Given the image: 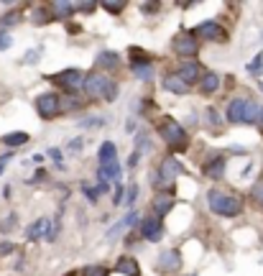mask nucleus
I'll return each instance as SVG.
<instances>
[{
  "label": "nucleus",
  "mask_w": 263,
  "mask_h": 276,
  "mask_svg": "<svg viewBox=\"0 0 263 276\" xmlns=\"http://www.w3.org/2000/svg\"><path fill=\"white\" fill-rule=\"evenodd\" d=\"M82 90L92 97V100H102V103H115V97H118V85L108 77V74H102V72H90V74H85V82H82Z\"/></svg>",
  "instance_id": "f257e3e1"
},
{
  "label": "nucleus",
  "mask_w": 263,
  "mask_h": 276,
  "mask_svg": "<svg viewBox=\"0 0 263 276\" xmlns=\"http://www.w3.org/2000/svg\"><path fill=\"white\" fill-rule=\"evenodd\" d=\"M207 202H209V210H212L215 215H220V217H235V215L243 212L240 197L227 194V192H222V189H209V192H207Z\"/></svg>",
  "instance_id": "f03ea898"
},
{
  "label": "nucleus",
  "mask_w": 263,
  "mask_h": 276,
  "mask_svg": "<svg viewBox=\"0 0 263 276\" xmlns=\"http://www.w3.org/2000/svg\"><path fill=\"white\" fill-rule=\"evenodd\" d=\"M159 136L166 146H171L174 151H184L189 146V138H187V131L174 120V118H161L159 123Z\"/></svg>",
  "instance_id": "7ed1b4c3"
},
{
  "label": "nucleus",
  "mask_w": 263,
  "mask_h": 276,
  "mask_svg": "<svg viewBox=\"0 0 263 276\" xmlns=\"http://www.w3.org/2000/svg\"><path fill=\"white\" fill-rule=\"evenodd\" d=\"M46 80H49L51 85H57V87L67 90L69 95H74L77 90H82L85 72H82V69H74V67H69V69H62V72H57V74H49Z\"/></svg>",
  "instance_id": "20e7f679"
},
{
  "label": "nucleus",
  "mask_w": 263,
  "mask_h": 276,
  "mask_svg": "<svg viewBox=\"0 0 263 276\" xmlns=\"http://www.w3.org/2000/svg\"><path fill=\"white\" fill-rule=\"evenodd\" d=\"M184 171H187L184 164H181L176 156H169V159H164V161L159 164V182H153V187H169V184H174Z\"/></svg>",
  "instance_id": "39448f33"
},
{
  "label": "nucleus",
  "mask_w": 263,
  "mask_h": 276,
  "mask_svg": "<svg viewBox=\"0 0 263 276\" xmlns=\"http://www.w3.org/2000/svg\"><path fill=\"white\" fill-rule=\"evenodd\" d=\"M192 39H202V41H212V44H225L227 41V31L217 21H204V23H199V26L192 29Z\"/></svg>",
  "instance_id": "423d86ee"
},
{
  "label": "nucleus",
  "mask_w": 263,
  "mask_h": 276,
  "mask_svg": "<svg viewBox=\"0 0 263 276\" xmlns=\"http://www.w3.org/2000/svg\"><path fill=\"white\" fill-rule=\"evenodd\" d=\"M36 113L44 118V120H54L59 113H62V97L57 92H44L36 97Z\"/></svg>",
  "instance_id": "0eeeda50"
},
{
  "label": "nucleus",
  "mask_w": 263,
  "mask_h": 276,
  "mask_svg": "<svg viewBox=\"0 0 263 276\" xmlns=\"http://www.w3.org/2000/svg\"><path fill=\"white\" fill-rule=\"evenodd\" d=\"M171 49L176 52V57H184V59H189V57H197V52H199V44H197V39H192V34H179V36H174V41H171Z\"/></svg>",
  "instance_id": "6e6552de"
},
{
  "label": "nucleus",
  "mask_w": 263,
  "mask_h": 276,
  "mask_svg": "<svg viewBox=\"0 0 263 276\" xmlns=\"http://www.w3.org/2000/svg\"><path fill=\"white\" fill-rule=\"evenodd\" d=\"M141 235H143L148 243H159L161 235H164V225H161V220H156V217H146V220H141Z\"/></svg>",
  "instance_id": "1a4fd4ad"
},
{
  "label": "nucleus",
  "mask_w": 263,
  "mask_h": 276,
  "mask_svg": "<svg viewBox=\"0 0 263 276\" xmlns=\"http://www.w3.org/2000/svg\"><path fill=\"white\" fill-rule=\"evenodd\" d=\"M245 113H248V97H232L227 105V120L230 123H245Z\"/></svg>",
  "instance_id": "9d476101"
},
{
  "label": "nucleus",
  "mask_w": 263,
  "mask_h": 276,
  "mask_svg": "<svg viewBox=\"0 0 263 276\" xmlns=\"http://www.w3.org/2000/svg\"><path fill=\"white\" fill-rule=\"evenodd\" d=\"M199 77H202V69H199L197 62H184V64L176 69V80H181L187 87L194 85V82H199Z\"/></svg>",
  "instance_id": "9b49d317"
},
{
  "label": "nucleus",
  "mask_w": 263,
  "mask_h": 276,
  "mask_svg": "<svg viewBox=\"0 0 263 276\" xmlns=\"http://www.w3.org/2000/svg\"><path fill=\"white\" fill-rule=\"evenodd\" d=\"M181 266V256L171 248V250H164L161 256H159V261H156V268L161 271V273H171V271H176Z\"/></svg>",
  "instance_id": "f8f14e48"
},
{
  "label": "nucleus",
  "mask_w": 263,
  "mask_h": 276,
  "mask_svg": "<svg viewBox=\"0 0 263 276\" xmlns=\"http://www.w3.org/2000/svg\"><path fill=\"white\" fill-rule=\"evenodd\" d=\"M49 13H51V18H54V21H67V18H72L74 6H72V3H67V0H54V3L49 6Z\"/></svg>",
  "instance_id": "ddd939ff"
},
{
  "label": "nucleus",
  "mask_w": 263,
  "mask_h": 276,
  "mask_svg": "<svg viewBox=\"0 0 263 276\" xmlns=\"http://www.w3.org/2000/svg\"><path fill=\"white\" fill-rule=\"evenodd\" d=\"M120 177H123V169H120L118 159L97 169V179H105V182H115V184H120Z\"/></svg>",
  "instance_id": "4468645a"
},
{
  "label": "nucleus",
  "mask_w": 263,
  "mask_h": 276,
  "mask_svg": "<svg viewBox=\"0 0 263 276\" xmlns=\"http://www.w3.org/2000/svg\"><path fill=\"white\" fill-rule=\"evenodd\" d=\"M197 87H199V92H202V95H215V92L220 90V74H215V72L202 74V77H199V82H197Z\"/></svg>",
  "instance_id": "2eb2a0df"
},
{
  "label": "nucleus",
  "mask_w": 263,
  "mask_h": 276,
  "mask_svg": "<svg viewBox=\"0 0 263 276\" xmlns=\"http://www.w3.org/2000/svg\"><path fill=\"white\" fill-rule=\"evenodd\" d=\"M171 207H174V197H171V194L159 192V194L153 197V212H156V220H161L164 215H169Z\"/></svg>",
  "instance_id": "dca6fc26"
},
{
  "label": "nucleus",
  "mask_w": 263,
  "mask_h": 276,
  "mask_svg": "<svg viewBox=\"0 0 263 276\" xmlns=\"http://www.w3.org/2000/svg\"><path fill=\"white\" fill-rule=\"evenodd\" d=\"M115 271H118V273H125V276H141V266H138V261L130 258V256H120V258L115 261Z\"/></svg>",
  "instance_id": "f3484780"
},
{
  "label": "nucleus",
  "mask_w": 263,
  "mask_h": 276,
  "mask_svg": "<svg viewBox=\"0 0 263 276\" xmlns=\"http://www.w3.org/2000/svg\"><path fill=\"white\" fill-rule=\"evenodd\" d=\"M115 159H118V146H115L113 141H105V143L97 148V164L105 166V164H110V161H115Z\"/></svg>",
  "instance_id": "a211bd4d"
},
{
  "label": "nucleus",
  "mask_w": 263,
  "mask_h": 276,
  "mask_svg": "<svg viewBox=\"0 0 263 276\" xmlns=\"http://www.w3.org/2000/svg\"><path fill=\"white\" fill-rule=\"evenodd\" d=\"M118 64H120V57L115 52H100L95 57V67H100V69H115Z\"/></svg>",
  "instance_id": "6ab92c4d"
},
{
  "label": "nucleus",
  "mask_w": 263,
  "mask_h": 276,
  "mask_svg": "<svg viewBox=\"0 0 263 276\" xmlns=\"http://www.w3.org/2000/svg\"><path fill=\"white\" fill-rule=\"evenodd\" d=\"M225 159L222 156H217V159H212L209 164H204V174L209 177V179H222V174H225Z\"/></svg>",
  "instance_id": "aec40b11"
},
{
  "label": "nucleus",
  "mask_w": 263,
  "mask_h": 276,
  "mask_svg": "<svg viewBox=\"0 0 263 276\" xmlns=\"http://www.w3.org/2000/svg\"><path fill=\"white\" fill-rule=\"evenodd\" d=\"M3 143H6L8 148H21V146H26V143H29V133H23V131L6 133V136H3Z\"/></svg>",
  "instance_id": "412c9836"
},
{
  "label": "nucleus",
  "mask_w": 263,
  "mask_h": 276,
  "mask_svg": "<svg viewBox=\"0 0 263 276\" xmlns=\"http://www.w3.org/2000/svg\"><path fill=\"white\" fill-rule=\"evenodd\" d=\"M164 90H169V92H174V95H187V92H189V87H187L181 80H176V74H169V77L164 80Z\"/></svg>",
  "instance_id": "4be33fe9"
},
{
  "label": "nucleus",
  "mask_w": 263,
  "mask_h": 276,
  "mask_svg": "<svg viewBox=\"0 0 263 276\" xmlns=\"http://www.w3.org/2000/svg\"><path fill=\"white\" fill-rule=\"evenodd\" d=\"M46 230H49V220H46V217H41V220H36V222L26 230V235H29V240H39Z\"/></svg>",
  "instance_id": "5701e85b"
},
{
  "label": "nucleus",
  "mask_w": 263,
  "mask_h": 276,
  "mask_svg": "<svg viewBox=\"0 0 263 276\" xmlns=\"http://www.w3.org/2000/svg\"><path fill=\"white\" fill-rule=\"evenodd\" d=\"M133 74H136V80L148 82V80H153V64H133Z\"/></svg>",
  "instance_id": "b1692460"
},
{
  "label": "nucleus",
  "mask_w": 263,
  "mask_h": 276,
  "mask_svg": "<svg viewBox=\"0 0 263 276\" xmlns=\"http://www.w3.org/2000/svg\"><path fill=\"white\" fill-rule=\"evenodd\" d=\"M31 21H34L36 26H46V23H51L54 18H51L49 8H34V13H31Z\"/></svg>",
  "instance_id": "393cba45"
},
{
  "label": "nucleus",
  "mask_w": 263,
  "mask_h": 276,
  "mask_svg": "<svg viewBox=\"0 0 263 276\" xmlns=\"http://www.w3.org/2000/svg\"><path fill=\"white\" fill-rule=\"evenodd\" d=\"M130 57H133V59H130V67H133V64H153L151 57H148L143 49H136V46H133V49H130Z\"/></svg>",
  "instance_id": "a878e982"
},
{
  "label": "nucleus",
  "mask_w": 263,
  "mask_h": 276,
  "mask_svg": "<svg viewBox=\"0 0 263 276\" xmlns=\"http://www.w3.org/2000/svg\"><path fill=\"white\" fill-rule=\"evenodd\" d=\"M260 115V105L255 100H248V113H245V123H258Z\"/></svg>",
  "instance_id": "bb28decb"
},
{
  "label": "nucleus",
  "mask_w": 263,
  "mask_h": 276,
  "mask_svg": "<svg viewBox=\"0 0 263 276\" xmlns=\"http://www.w3.org/2000/svg\"><path fill=\"white\" fill-rule=\"evenodd\" d=\"M110 271L102 266V263H92V266H85L82 268V276H108Z\"/></svg>",
  "instance_id": "cd10ccee"
},
{
  "label": "nucleus",
  "mask_w": 263,
  "mask_h": 276,
  "mask_svg": "<svg viewBox=\"0 0 263 276\" xmlns=\"http://www.w3.org/2000/svg\"><path fill=\"white\" fill-rule=\"evenodd\" d=\"M16 225H18V215L13 212V215H8V217L3 220V225H0V230H3V233H11V230H16Z\"/></svg>",
  "instance_id": "c85d7f7f"
},
{
  "label": "nucleus",
  "mask_w": 263,
  "mask_h": 276,
  "mask_svg": "<svg viewBox=\"0 0 263 276\" xmlns=\"http://www.w3.org/2000/svg\"><path fill=\"white\" fill-rule=\"evenodd\" d=\"M248 72H250V74H263V54H258V57L248 64Z\"/></svg>",
  "instance_id": "c756f323"
},
{
  "label": "nucleus",
  "mask_w": 263,
  "mask_h": 276,
  "mask_svg": "<svg viewBox=\"0 0 263 276\" xmlns=\"http://www.w3.org/2000/svg\"><path fill=\"white\" fill-rule=\"evenodd\" d=\"M102 8L110 13V16H118V13H123V8H125V3H102Z\"/></svg>",
  "instance_id": "7c9ffc66"
},
{
  "label": "nucleus",
  "mask_w": 263,
  "mask_h": 276,
  "mask_svg": "<svg viewBox=\"0 0 263 276\" xmlns=\"http://www.w3.org/2000/svg\"><path fill=\"white\" fill-rule=\"evenodd\" d=\"M253 199H255V207L263 210V184H255L253 187Z\"/></svg>",
  "instance_id": "2f4dec72"
},
{
  "label": "nucleus",
  "mask_w": 263,
  "mask_h": 276,
  "mask_svg": "<svg viewBox=\"0 0 263 276\" xmlns=\"http://www.w3.org/2000/svg\"><path fill=\"white\" fill-rule=\"evenodd\" d=\"M74 6V11H80V13H95V3H72Z\"/></svg>",
  "instance_id": "473e14b6"
},
{
  "label": "nucleus",
  "mask_w": 263,
  "mask_h": 276,
  "mask_svg": "<svg viewBox=\"0 0 263 276\" xmlns=\"http://www.w3.org/2000/svg\"><path fill=\"white\" fill-rule=\"evenodd\" d=\"M136 197H138V187H136V184H130V189H128V194H125L123 205H136Z\"/></svg>",
  "instance_id": "72a5a7b5"
},
{
  "label": "nucleus",
  "mask_w": 263,
  "mask_h": 276,
  "mask_svg": "<svg viewBox=\"0 0 263 276\" xmlns=\"http://www.w3.org/2000/svg\"><path fill=\"white\" fill-rule=\"evenodd\" d=\"M13 46V39H11V34H0V52H6V49H11Z\"/></svg>",
  "instance_id": "f704fd0d"
},
{
  "label": "nucleus",
  "mask_w": 263,
  "mask_h": 276,
  "mask_svg": "<svg viewBox=\"0 0 263 276\" xmlns=\"http://www.w3.org/2000/svg\"><path fill=\"white\" fill-rule=\"evenodd\" d=\"M49 156L54 159L57 169H64V161H62V151H59V148H49Z\"/></svg>",
  "instance_id": "c9c22d12"
},
{
  "label": "nucleus",
  "mask_w": 263,
  "mask_h": 276,
  "mask_svg": "<svg viewBox=\"0 0 263 276\" xmlns=\"http://www.w3.org/2000/svg\"><path fill=\"white\" fill-rule=\"evenodd\" d=\"M207 120H209V126H220V113L215 108H207Z\"/></svg>",
  "instance_id": "e433bc0d"
},
{
  "label": "nucleus",
  "mask_w": 263,
  "mask_h": 276,
  "mask_svg": "<svg viewBox=\"0 0 263 276\" xmlns=\"http://www.w3.org/2000/svg\"><path fill=\"white\" fill-rule=\"evenodd\" d=\"M39 57H41V52H39V49H34V52H29V54L23 57V62H26V64H36V62H39Z\"/></svg>",
  "instance_id": "4c0bfd02"
},
{
  "label": "nucleus",
  "mask_w": 263,
  "mask_h": 276,
  "mask_svg": "<svg viewBox=\"0 0 263 276\" xmlns=\"http://www.w3.org/2000/svg\"><path fill=\"white\" fill-rule=\"evenodd\" d=\"M82 189H85V194H87V199H90V202H97V197H100V194H97V189H92L90 184H82Z\"/></svg>",
  "instance_id": "58836bf2"
},
{
  "label": "nucleus",
  "mask_w": 263,
  "mask_h": 276,
  "mask_svg": "<svg viewBox=\"0 0 263 276\" xmlns=\"http://www.w3.org/2000/svg\"><path fill=\"white\" fill-rule=\"evenodd\" d=\"M82 126H87V128H100V126H102V118H87V120H82Z\"/></svg>",
  "instance_id": "ea45409f"
},
{
  "label": "nucleus",
  "mask_w": 263,
  "mask_h": 276,
  "mask_svg": "<svg viewBox=\"0 0 263 276\" xmlns=\"http://www.w3.org/2000/svg\"><path fill=\"white\" fill-rule=\"evenodd\" d=\"M123 199H125V194H123V187L118 184V189H115V194H113V205H123Z\"/></svg>",
  "instance_id": "a19ab883"
},
{
  "label": "nucleus",
  "mask_w": 263,
  "mask_h": 276,
  "mask_svg": "<svg viewBox=\"0 0 263 276\" xmlns=\"http://www.w3.org/2000/svg\"><path fill=\"white\" fill-rule=\"evenodd\" d=\"M141 11L143 13H156L159 11V3H141Z\"/></svg>",
  "instance_id": "79ce46f5"
},
{
  "label": "nucleus",
  "mask_w": 263,
  "mask_h": 276,
  "mask_svg": "<svg viewBox=\"0 0 263 276\" xmlns=\"http://www.w3.org/2000/svg\"><path fill=\"white\" fill-rule=\"evenodd\" d=\"M11 23H18V16H3V18H0V26H11Z\"/></svg>",
  "instance_id": "37998d69"
},
{
  "label": "nucleus",
  "mask_w": 263,
  "mask_h": 276,
  "mask_svg": "<svg viewBox=\"0 0 263 276\" xmlns=\"http://www.w3.org/2000/svg\"><path fill=\"white\" fill-rule=\"evenodd\" d=\"M138 159H141V151H133V154H130V159H128V166H130V169H136V166H138Z\"/></svg>",
  "instance_id": "c03bdc74"
},
{
  "label": "nucleus",
  "mask_w": 263,
  "mask_h": 276,
  "mask_svg": "<svg viewBox=\"0 0 263 276\" xmlns=\"http://www.w3.org/2000/svg\"><path fill=\"white\" fill-rule=\"evenodd\" d=\"M67 146H69V151H80L82 148V138H72Z\"/></svg>",
  "instance_id": "a18cd8bd"
},
{
  "label": "nucleus",
  "mask_w": 263,
  "mask_h": 276,
  "mask_svg": "<svg viewBox=\"0 0 263 276\" xmlns=\"http://www.w3.org/2000/svg\"><path fill=\"white\" fill-rule=\"evenodd\" d=\"M11 250H13V243H11V240H3V245H0V253L6 256V253H11Z\"/></svg>",
  "instance_id": "49530a36"
},
{
  "label": "nucleus",
  "mask_w": 263,
  "mask_h": 276,
  "mask_svg": "<svg viewBox=\"0 0 263 276\" xmlns=\"http://www.w3.org/2000/svg\"><path fill=\"white\" fill-rule=\"evenodd\" d=\"M11 156H13V154H6V156H0V174H3V169L8 166V161H11Z\"/></svg>",
  "instance_id": "de8ad7c7"
},
{
  "label": "nucleus",
  "mask_w": 263,
  "mask_h": 276,
  "mask_svg": "<svg viewBox=\"0 0 263 276\" xmlns=\"http://www.w3.org/2000/svg\"><path fill=\"white\" fill-rule=\"evenodd\" d=\"M31 161H34V164H36V166H39V164H41V161H44V156H41V154H36V156H31Z\"/></svg>",
  "instance_id": "09e8293b"
},
{
  "label": "nucleus",
  "mask_w": 263,
  "mask_h": 276,
  "mask_svg": "<svg viewBox=\"0 0 263 276\" xmlns=\"http://www.w3.org/2000/svg\"><path fill=\"white\" fill-rule=\"evenodd\" d=\"M258 126H263V108H260V115H258Z\"/></svg>",
  "instance_id": "8fccbe9b"
},
{
  "label": "nucleus",
  "mask_w": 263,
  "mask_h": 276,
  "mask_svg": "<svg viewBox=\"0 0 263 276\" xmlns=\"http://www.w3.org/2000/svg\"><path fill=\"white\" fill-rule=\"evenodd\" d=\"M258 87H260V90H263V82H258Z\"/></svg>",
  "instance_id": "3c124183"
},
{
  "label": "nucleus",
  "mask_w": 263,
  "mask_h": 276,
  "mask_svg": "<svg viewBox=\"0 0 263 276\" xmlns=\"http://www.w3.org/2000/svg\"><path fill=\"white\" fill-rule=\"evenodd\" d=\"M67 276H74V273H67Z\"/></svg>",
  "instance_id": "603ef678"
},
{
  "label": "nucleus",
  "mask_w": 263,
  "mask_h": 276,
  "mask_svg": "<svg viewBox=\"0 0 263 276\" xmlns=\"http://www.w3.org/2000/svg\"><path fill=\"white\" fill-rule=\"evenodd\" d=\"M192 276H197V273H192Z\"/></svg>",
  "instance_id": "864d4df0"
}]
</instances>
